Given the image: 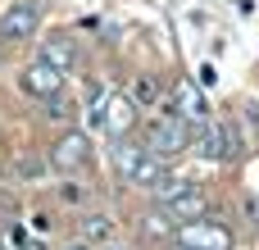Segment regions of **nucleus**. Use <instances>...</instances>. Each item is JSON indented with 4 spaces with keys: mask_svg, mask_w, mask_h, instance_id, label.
<instances>
[{
    "mask_svg": "<svg viewBox=\"0 0 259 250\" xmlns=\"http://www.w3.org/2000/svg\"><path fill=\"white\" fill-rule=\"evenodd\" d=\"M146 150L159 155V159H178L191 150V128L178 118V114H159L150 128H146Z\"/></svg>",
    "mask_w": 259,
    "mask_h": 250,
    "instance_id": "1",
    "label": "nucleus"
},
{
    "mask_svg": "<svg viewBox=\"0 0 259 250\" xmlns=\"http://www.w3.org/2000/svg\"><path fill=\"white\" fill-rule=\"evenodd\" d=\"M64 68H55V64H46V59H32L27 68H23V77H18V87L27 91V96H36V100H55V96H64Z\"/></svg>",
    "mask_w": 259,
    "mask_h": 250,
    "instance_id": "2",
    "label": "nucleus"
},
{
    "mask_svg": "<svg viewBox=\"0 0 259 250\" xmlns=\"http://www.w3.org/2000/svg\"><path fill=\"white\" fill-rule=\"evenodd\" d=\"M36 27H41V5H36V0H18V5H9L5 18H0V41H5V46H18V41H27Z\"/></svg>",
    "mask_w": 259,
    "mask_h": 250,
    "instance_id": "3",
    "label": "nucleus"
},
{
    "mask_svg": "<svg viewBox=\"0 0 259 250\" xmlns=\"http://www.w3.org/2000/svg\"><path fill=\"white\" fill-rule=\"evenodd\" d=\"M91 164V137L87 132H64L55 146H50V169L59 173H77Z\"/></svg>",
    "mask_w": 259,
    "mask_h": 250,
    "instance_id": "4",
    "label": "nucleus"
},
{
    "mask_svg": "<svg viewBox=\"0 0 259 250\" xmlns=\"http://www.w3.org/2000/svg\"><path fill=\"white\" fill-rule=\"evenodd\" d=\"M178 246H187V250H232V232L223 223L196 219V223H182L178 228Z\"/></svg>",
    "mask_w": 259,
    "mask_h": 250,
    "instance_id": "5",
    "label": "nucleus"
},
{
    "mask_svg": "<svg viewBox=\"0 0 259 250\" xmlns=\"http://www.w3.org/2000/svg\"><path fill=\"white\" fill-rule=\"evenodd\" d=\"M168 114H178L187 128H205V123H214V118H209V105H205V96H200L196 82H178V87H173V105H168Z\"/></svg>",
    "mask_w": 259,
    "mask_h": 250,
    "instance_id": "6",
    "label": "nucleus"
},
{
    "mask_svg": "<svg viewBox=\"0 0 259 250\" xmlns=\"http://www.w3.org/2000/svg\"><path fill=\"white\" fill-rule=\"evenodd\" d=\"M132 123H137V100H132V96H109V100H105V132L118 141Z\"/></svg>",
    "mask_w": 259,
    "mask_h": 250,
    "instance_id": "7",
    "label": "nucleus"
},
{
    "mask_svg": "<svg viewBox=\"0 0 259 250\" xmlns=\"http://www.w3.org/2000/svg\"><path fill=\"white\" fill-rule=\"evenodd\" d=\"M41 59L46 64H55V68H64V73H73V64H77V46H73V36H46L41 41Z\"/></svg>",
    "mask_w": 259,
    "mask_h": 250,
    "instance_id": "8",
    "label": "nucleus"
},
{
    "mask_svg": "<svg viewBox=\"0 0 259 250\" xmlns=\"http://www.w3.org/2000/svg\"><path fill=\"white\" fill-rule=\"evenodd\" d=\"M191 155H200V159H223V123H219V118L191 132Z\"/></svg>",
    "mask_w": 259,
    "mask_h": 250,
    "instance_id": "9",
    "label": "nucleus"
},
{
    "mask_svg": "<svg viewBox=\"0 0 259 250\" xmlns=\"http://www.w3.org/2000/svg\"><path fill=\"white\" fill-rule=\"evenodd\" d=\"M164 178H168V173H164V159L146 150V155L137 159V169H132V178H127V182H132V187H150V191H155Z\"/></svg>",
    "mask_w": 259,
    "mask_h": 250,
    "instance_id": "10",
    "label": "nucleus"
},
{
    "mask_svg": "<svg viewBox=\"0 0 259 250\" xmlns=\"http://www.w3.org/2000/svg\"><path fill=\"white\" fill-rule=\"evenodd\" d=\"M168 214H173L178 223H196V219H205V196L191 187V191H182V196L168 205Z\"/></svg>",
    "mask_w": 259,
    "mask_h": 250,
    "instance_id": "11",
    "label": "nucleus"
},
{
    "mask_svg": "<svg viewBox=\"0 0 259 250\" xmlns=\"http://www.w3.org/2000/svg\"><path fill=\"white\" fill-rule=\"evenodd\" d=\"M141 155H146V150H137V146H127V141H123V137H118V141H114V173H118V178H123V182H127V178H132V169H137V159H141Z\"/></svg>",
    "mask_w": 259,
    "mask_h": 250,
    "instance_id": "12",
    "label": "nucleus"
},
{
    "mask_svg": "<svg viewBox=\"0 0 259 250\" xmlns=\"http://www.w3.org/2000/svg\"><path fill=\"white\" fill-rule=\"evenodd\" d=\"M82 237L87 241H109L114 237V219L109 214H87L82 219Z\"/></svg>",
    "mask_w": 259,
    "mask_h": 250,
    "instance_id": "13",
    "label": "nucleus"
},
{
    "mask_svg": "<svg viewBox=\"0 0 259 250\" xmlns=\"http://www.w3.org/2000/svg\"><path fill=\"white\" fill-rule=\"evenodd\" d=\"M182 191H191V182H187V178H164V182L155 187V196H159V205H173V200H178Z\"/></svg>",
    "mask_w": 259,
    "mask_h": 250,
    "instance_id": "14",
    "label": "nucleus"
},
{
    "mask_svg": "<svg viewBox=\"0 0 259 250\" xmlns=\"http://www.w3.org/2000/svg\"><path fill=\"white\" fill-rule=\"evenodd\" d=\"M46 118H50V123H68V118H73V100H68V96L46 100Z\"/></svg>",
    "mask_w": 259,
    "mask_h": 250,
    "instance_id": "15",
    "label": "nucleus"
},
{
    "mask_svg": "<svg viewBox=\"0 0 259 250\" xmlns=\"http://www.w3.org/2000/svg\"><path fill=\"white\" fill-rule=\"evenodd\" d=\"M173 223H178L173 214H168V219H164V214H150V219H146V232H150V237H178Z\"/></svg>",
    "mask_w": 259,
    "mask_h": 250,
    "instance_id": "16",
    "label": "nucleus"
},
{
    "mask_svg": "<svg viewBox=\"0 0 259 250\" xmlns=\"http://www.w3.org/2000/svg\"><path fill=\"white\" fill-rule=\"evenodd\" d=\"M127 96H132V100H137V105H150V100H155V96H159V87H155V82H150V77H141V82H137V87H132V91H127Z\"/></svg>",
    "mask_w": 259,
    "mask_h": 250,
    "instance_id": "17",
    "label": "nucleus"
},
{
    "mask_svg": "<svg viewBox=\"0 0 259 250\" xmlns=\"http://www.w3.org/2000/svg\"><path fill=\"white\" fill-rule=\"evenodd\" d=\"M237 155H241V137L232 123H223V159H237Z\"/></svg>",
    "mask_w": 259,
    "mask_h": 250,
    "instance_id": "18",
    "label": "nucleus"
},
{
    "mask_svg": "<svg viewBox=\"0 0 259 250\" xmlns=\"http://www.w3.org/2000/svg\"><path fill=\"white\" fill-rule=\"evenodd\" d=\"M14 250H46V246H41V241H32L23 228H14Z\"/></svg>",
    "mask_w": 259,
    "mask_h": 250,
    "instance_id": "19",
    "label": "nucleus"
},
{
    "mask_svg": "<svg viewBox=\"0 0 259 250\" xmlns=\"http://www.w3.org/2000/svg\"><path fill=\"white\" fill-rule=\"evenodd\" d=\"M196 77H200V87H214V82H219V73H214V64H200V73H196Z\"/></svg>",
    "mask_w": 259,
    "mask_h": 250,
    "instance_id": "20",
    "label": "nucleus"
},
{
    "mask_svg": "<svg viewBox=\"0 0 259 250\" xmlns=\"http://www.w3.org/2000/svg\"><path fill=\"white\" fill-rule=\"evenodd\" d=\"M246 123H250V132H259V105L246 100Z\"/></svg>",
    "mask_w": 259,
    "mask_h": 250,
    "instance_id": "21",
    "label": "nucleus"
},
{
    "mask_svg": "<svg viewBox=\"0 0 259 250\" xmlns=\"http://www.w3.org/2000/svg\"><path fill=\"white\" fill-rule=\"evenodd\" d=\"M246 214H250V223L259 228V196H250V200H246Z\"/></svg>",
    "mask_w": 259,
    "mask_h": 250,
    "instance_id": "22",
    "label": "nucleus"
},
{
    "mask_svg": "<svg viewBox=\"0 0 259 250\" xmlns=\"http://www.w3.org/2000/svg\"><path fill=\"white\" fill-rule=\"evenodd\" d=\"M173 250H187V246H178V241H173Z\"/></svg>",
    "mask_w": 259,
    "mask_h": 250,
    "instance_id": "23",
    "label": "nucleus"
},
{
    "mask_svg": "<svg viewBox=\"0 0 259 250\" xmlns=\"http://www.w3.org/2000/svg\"><path fill=\"white\" fill-rule=\"evenodd\" d=\"M68 250H87V246H68Z\"/></svg>",
    "mask_w": 259,
    "mask_h": 250,
    "instance_id": "24",
    "label": "nucleus"
},
{
    "mask_svg": "<svg viewBox=\"0 0 259 250\" xmlns=\"http://www.w3.org/2000/svg\"><path fill=\"white\" fill-rule=\"evenodd\" d=\"M114 250H118V246H114Z\"/></svg>",
    "mask_w": 259,
    "mask_h": 250,
    "instance_id": "25",
    "label": "nucleus"
},
{
    "mask_svg": "<svg viewBox=\"0 0 259 250\" xmlns=\"http://www.w3.org/2000/svg\"><path fill=\"white\" fill-rule=\"evenodd\" d=\"M0 250H5V246H0Z\"/></svg>",
    "mask_w": 259,
    "mask_h": 250,
    "instance_id": "26",
    "label": "nucleus"
}]
</instances>
